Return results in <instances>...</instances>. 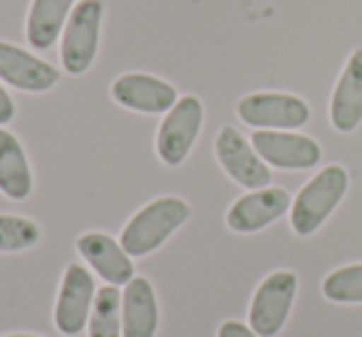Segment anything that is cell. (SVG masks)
<instances>
[{"mask_svg": "<svg viewBox=\"0 0 362 337\" xmlns=\"http://www.w3.org/2000/svg\"><path fill=\"white\" fill-rule=\"evenodd\" d=\"M236 114L253 129L293 131L310 119V107L303 97L288 92H253L238 100Z\"/></svg>", "mask_w": 362, "mask_h": 337, "instance_id": "4", "label": "cell"}, {"mask_svg": "<svg viewBox=\"0 0 362 337\" xmlns=\"http://www.w3.org/2000/svg\"><path fill=\"white\" fill-rule=\"evenodd\" d=\"M13 117H16V102H13V97L8 95L6 87L0 85V126L13 122Z\"/></svg>", "mask_w": 362, "mask_h": 337, "instance_id": "22", "label": "cell"}, {"mask_svg": "<svg viewBox=\"0 0 362 337\" xmlns=\"http://www.w3.org/2000/svg\"><path fill=\"white\" fill-rule=\"evenodd\" d=\"M95 278L85 266H67L55 302V325L62 335H77L87 327L92 305H95Z\"/></svg>", "mask_w": 362, "mask_h": 337, "instance_id": "9", "label": "cell"}, {"mask_svg": "<svg viewBox=\"0 0 362 337\" xmlns=\"http://www.w3.org/2000/svg\"><path fill=\"white\" fill-rule=\"evenodd\" d=\"M322 295L330 302L357 305L362 302V263L342 266L322 280Z\"/></svg>", "mask_w": 362, "mask_h": 337, "instance_id": "19", "label": "cell"}, {"mask_svg": "<svg viewBox=\"0 0 362 337\" xmlns=\"http://www.w3.org/2000/svg\"><path fill=\"white\" fill-rule=\"evenodd\" d=\"M102 18H105L102 0H77L60 40V62L67 75H82L92 67L100 47Z\"/></svg>", "mask_w": 362, "mask_h": 337, "instance_id": "3", "label": "cell"}, {"mask_svg": "<svg viewBox=\"0 0 362 337\" xmlns=\"http://www.w3.org/2000/svg\"><path fill=\"white\" fill-rule=\"evenodd\" d=\"M218 337H261V335L253 332L251 325H243L238 320H226L218 327Z\"/></svg>", "mask_w": 362, "mask_h": 337, "instance_id": "21", "label": "cell"}, {"mask_svg": "<svg viewBox=\"0 0 362 337\" xmlns=\"http://www.w3.org/2000/svg\"><path fill=\"white\" fill-rule=\"evenodd\" d=\"M42 231L35 221L13 213H0V253L28 251L40 241Z\"/></svg>", "mask_w": 362, "mask_h": 337, "instance_id": "20", "label": "cell"}, {"mask_svg": "<svg viewBox=\"0 0 362 337\" xmlns=\"http://www.w3.org/2000/svg\"><path fill=\"white\" fill-rule=\"evenodd\" d=\"M330 124L350 134L362 124V47L352 50L330 97Z\"/></svg>", "mask_w": 362, "mask_h": 337, "instance_id": "14", "label": "cell"}, {"mask_svg": "<svg viewBox=\"0 0 362 337\" xmlns=\"http://www.w3.org/2000/svg\"><path fill=\"white\" fill-rule=\"evenodd\" d=\"M159 305L149 278L134 276L122 292V337H154Z\"/></svg>", "mask_w": 362, "mask_h": 337, "instance_id": "15", "label": "cell"}, {"mask_svg": "<svg viewBox=\"0 0 362 337\" xmlns=\"http://www.w3.org/2000/svg\"><path fill=\"white\" fill-rule=\"evenodd\" d=\"M0 82L23 92H47L60 82V72L33 52L0 40Z\"/></svg>", "mask_w": 362, "mask_h": 337, "instance_id": "12", "label": "cell"}, {"mask_svg": "<svg viewBox=\"0 0 362 337\" xmlns=\"http://www.w3.org/2000/svg\"><path fill=\"white\" fill-rule=\"evenodd\" d=\"M87 330L90 337H122V292L117 285L97 288Z\"/></svg>", "mask_w": 362, "mask_h": 337, "instance_id": "18", "label": "cell"}, {"mask_svg": "<svg viewBox=\"0 0 362 337\" xmlns=\"http://www.w3.org/2000/svg\"><path fill=\"white\" fill-rule=\"evenodd\" d=\"M112 100L141 114H166L176 105V90L166 80L146 72H127L112 82Z\"/></svg>", "mask_w": 362, "mask_h": 337, "instance_id": "11", "label": "cell"}, {"mask_svg": "<svg viewBox=\"0 0 362 337\" xmlns=\"http://www.w3.org/2000/svg\"><path fill=\"white\" fill-rule=\"evenodd\" d=\"M216 151L218 164L223 166V172L238 184V187L256 191V189L271 187V166L258 156L253 144L236 129V126H223L216 134Z\"/></svg>", "mask_w": 362, "mask_h": 337, "instance_id": "7", "label": "cell"}, {"mask_svg": "<svg viewBox=\"0 0 362 337\" xmlns=\"http://www.w3.org/2000/svg\"><path fill=\"white\" fill-rule=\"evenodd\" d=\"M77 251L90 263V268L107 280V285H127L134 278V263L132 256L117 243L112 236L100 231H90L77 238Z\"/></svg>", "mask_w": 362, "mask_h": 337, "instance_id": "13", "label": "cell"}, {"mask_svg": "<svg viewBox=\"0 0 362 337\" xmlns=\"http://www.w3.org/2000/svg\"><path fill=\"white\" fill-rule=\"evenodd\" d=\"M6 337H37V335H6Z\"/></svg>", "mask_w": 362, "mask_h": 337, "instance_id": "23", "label": "cell"}, {"mask_svg": "<svg viewBox=\"0 0 362 337\" xmlns=\"http://www.w3.org/2000/svg\"><path fill=\"white\" fill-rule=\"evenodd\" d=\"M192 216V206L179 196H161L141 206L127 221L119 243L132 258H141L164 246L166 238L179 231Z\"/></svg>", "mask_w": 362, "mask_h": 337, "instance_id": "1", "label": "cell"}, {"mask_svg": "<svg viewBox=\"0 0 362 337\" xmlns=\"http://www.w3.org/2000/svg\"><path fill=\"white\" fill-rule=\"evenodd\" d=\"M251 144L268 166L286 169V172L313 169L322 159L320 144L313 136L296 134V131L256 129L251 136Z\"/></svg>", "mask_w": 362, "mask_h": 337, "instance_id": "8", "label": "cell"}, {"mask_svg": "<svg viewBox=\"0 0 362 337\" xmlns=\"http://www.w3.org/2000/svg\"><path fill=\"white\" fill-rule=\"evenodd\" d=\"M77 0H33L25 20V37L35 50H50L62 35Z\"/></svg>", "mask_w": 362, "mask_h": 337, "instance_id": "16", "label": "cell"}, {"mask_svg": "<svg viewBox=\"0 0 362 337\" xmlns=\"http://www.w3.org/2000/svg\"><path fill=\"white\" fill-rule=\"evenodd\" d=\"M0 194L13 201H25L33 194V172L16 134L0 126Z\"/></svg>", "mask_w": 362, "mask_h": 337, "instance_id": "17", "label": "cell"}, {"mask_svg": "<svg viewBox=\"0 0 362 337\" xmlns=\"http://www.w3.org/2000/svg\"><path fill=\"white\" fill-rule=\"evenodd\" d=\"M298 278L293 271H276L263 278L248 307V322L261 337H276L293 310Z\"/></svg>", "mask_w": 362, "mask_h": 337, "instance_id": "6", "label": "cell"}, {"mask_svg": "<svg viewBox=\"0 0 362 337\" xmlns=\"http://www.w3.org/2000/svg\"><path fill=\"white\" fill-rule=\"evenodd\" d=\"M350 177L340 164H330L298 191L291 206V226L298 236H313L345 199Z\"/></svg>", "mask_w": 362, "mask_h": 337, "instance_id": "2", "label": "cell"}, {"mask_svg": "<svg viewBox=\"0 0 362 337\" xmlns=\"http://www.w3.org/2000/svg\"><path fill=\"white\" fill-rule=\"evenodd\" d=\"M204 124V105L199 97H179L176 105L166 112L156 131V154L166 166H179L197 144Z\"/></svg>", "mask_w": 362, "mask_h": 337, "instance_id": "5", "label": "cell"}, {"mask_svg": "<svg viewBox=\"0 0 362 337\" xmlns=\"http://www.w3.org/2000/svg\"><path fill=\"white\" fill-rule=\"evenodd\" d=\"M293 206V199L286 189L266 187L256 189L251 194H243L241 199L231 203L226 211V226L236 233H256L271 226L273 221L283 216Z\"/></svg>", "mask_w": 362, "mask_h": 337, "instance_id": "10", "label": "cell"}]
</instances>
